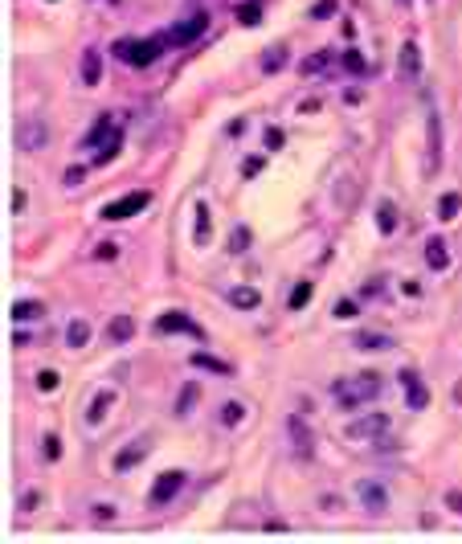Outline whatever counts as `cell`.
<instances>
[{
    "label": "cell",
    "mask_w": 462,
    "mask_h": 544,
    "mask_svg": "<svg viewBox=\"0 0 462 544\" xmlns=\"http://www.w3.org/2000/svg\"><path fill=\"white\" fill-rule=\"evenodd\" d=\"M311 295H315V282H299V287L290 291V299H286V307H290V311H303V307L311 303Z\"/></svg>",
    "instance_id": "cell-28"
},
{
    "label": "cell",
    "mask_w": 462,
    "mask_h": 544,
    "mask_svg": "<svg viewBox=\"0 0 462 544\" xmlns=\"http://www.w3.org/2000/svg\"><path fill=\"white\" fill-rule=\"evenodd\" d=\"M98 82H102V53L86 49L82 53V87H98Z\"/></svg>",
    "instance_id": "cell-16"
},
{
    "label": "cell",
    "mask_w": 462,
    "mask_h": 544,
    "mask_svg": "<svg viewBox=\"0 0 462 544\" xmlns=\"http://www.w3.org/2000/svg\"><path fill=\"white\" fill-rule=\"evenodd\" d=\"M331 57H335L331 49H320V53H311L299 70H303V74H320V70H327V66H331Z\"/></svg>",
    "instance_id": "cell-30"
},
{
    "label": "cell",
    "mask_w": 462,
    "mask_h": 544,
    "mask_svg": "<svg viewBox=\"0 0 462 544\" xmlns=\"http://www.w3.org/2000/svg\"><path fill=\"white\" fill-rule=\"evenodd\" d=\"M356 499H360V507H364L369 516H385V511H389V491H385L380 479H360V483H356Z\"/></svg>",
    "instance_id": "cell-5"
},
{
    "label": "cell",
    "mask_w": 462,
    "mask_h": 544,
    "mask_svg": "<svg viewBox=\"0 0 462 544\" xmlns=\"http://www.w3.org/2000/svg\"><path fill=\"white\" fill-rule=\"evenodd\" d=\"M376 229H380L385 237L397 229V209H393V201H380V205H376Z\"/></svg>",
    "instance_id": "cell-25"
},
{
    "label": "cell",
    "mask_w": 462,
    "mask_h": 544,
    "mask_svg": "<svg viewBox=\"0 0 462 544\" xmlns=\"http://www.w3.org/2000/svg\"><path fill=\"white\" fill-rule=\"evenodd\" d=\"M111 406H115V393H111V389H98L91 409H86V426H102V417L111 413Z\"/></svg>",
    "instance_id": "cell-14"
},
{
    "label": "cell",
    "mask_w": 462,
    "mask_h": 544,
    "mask_svg": "<svg viewBox=\"0 0 462 544\" xmlns=\"http://www.w3.org/2000/svg\"><path fill=\"white\" fill-rule=\"evenodd\" d=\"M46 316V307L37 303V299H21V303H12V323H29V319H41Z\"/></svg>",
    "instance_id": "cell-23"
},
{
    "label": "cell",
    "mask_w": 462,
    "mask_h": 544,
    "mask_svg": "<svg viewBox=\"0 0 462 544\" xmlns=\"http://www.w3.org/2000/svg\"><path fill=\"white\" fill-rule=\"evenodd\" d=\"M185 471H164V475H156V483H151V503L156 507H164V503H172V499L185 491Z\"/></svg>",
    "instance_id": "cell-6"
},
{
    "label": "cell",
    "mask_w": 462,
    "mask_h": 544,
    "mask_svg": "<svg viewBox=\"0 0 462 544\" xmlns=\"http://www.w3.org/2000/svg\"><path fill=\"white\" fill-rule=\"evenodd\" d=\"M192 364H196V368H205V372H217V377H230V372H233L225 361L209 356V352H192Z\"/></svg>",
    "instance_id": "cell-26"
},
{
    "label": "cell",
    "mask_w": 462,
    "mask_h": 544,
    "mask_svg": "<svg viewBox=\"0 0 462 544\" xmlns=\"http://www.w3.org/2000/svg\"><path fill=\"white\" fill-rule=\"evenodd\" d=\"M94 258H98V262H111V258H119V246H115V242H102V246H94Z\"/></svg>",
    "instance_id": "cell-37"
},
{
    "label": "cell",
    "mask_w": 462,
    "mask_h": 544,
    "mask_svg": "<svg viewBox=\"0 0 462 544\" xmlns=\"http://www.w3.org/2000/svg\"><path fill=\"white\" fill-rule=\"evenodd\" d=\"M246 242H250V233H246V229H233V237H230L233 254H237V250H241V246H246Z\"/></svg>",
    "instance_id": "cell-43"
},
{
    "label": "cell",
    "mask_w": 462,
    "mask_h": 544,
    "mask_svg": "<svg viewBox=\"0 0 462 544\" xmlns=\"http://www.w3.org/2000/svg\"><path fill=\"white\" fill-rule=\"evenodd\" d=\"M397 74H401V82H417V74H421V49H417V42H405V46H401Z\"/></svg>",
    "instance_id": "cell-10"
},
{
    "label": "cell",
    "mask_w": 462,
    "mask_h": 544,
    "mask_svg": "<svg viewBox=\"0 0 462 544\" xmlns=\"http://www.w3.org/2000/svg\"><path fill=\"white\" fill-rule=\"evenodd\" d=\"M397 381H401V389H405V401H409V409H425V406H429V389L421 385V377H417V372H409V368H405Z\"/></svg>",
    "instance_id": "cell-9"
},
{
    "label": "cell",
    "mask_w": 462,
    "mask_h": 544,
    "mask_svg": "<svg viewBox=\"0 0 462 544\" xmlns=\"http://www.w3.org/2000/svg\"><path fill=\"white\" fill-rule=\"evenodd\" d=\"M115 132H119V123H115V119H111V115H98V123H94L91 127V136H86V143H102V139L107 136H115Z\"/></svg>",
    "instance_id": "cell-27"
},
{
    "label": "cell",
    "mask_w": 462,
    "mask_h": 544,
    "mask_svg": "<svg viewBox=\"0 0 462 544\" xmlns=\"http://www.w3.org/2000/svg\"><path fill=\"white\" fill-rule=\"evenodd\" d=\"M82 176H86L82 168H70V172H66V184H70V188H78V184H82Z\"/></svg>",
    "instance_id": "cell-46"
},
{
    "label": "cell",
    "mask_w": 462,
    "mask_h": 544,
    "mask_svg": "<svg viewBox=\"0 0 462 544\" xmlns=\"http://www.w3.org/2000/svg\"><path fill=\"white\" fill-rule=\"evenodd\" d=\"M147 201H151V192H127L119 201H107L98 217L102 221H127V217H136L139 209H147Z\"/></svg>",
    "instance_id": "cell-3"
},
{
    "label": "cell",
    "mask_w": 462,
    "mask_h": 544,
    "mask_svg": "<svg viewBox=\"0 0 462 544\" xmlns=\"http://www.w3.org/2000/svg\"><path fill=\"white\" fill-rule=\"evenodd\" d=\"M266 147H270V152H275V147H282V132H278V127H270V132H266Z\"/></svg>",
    "instance_id": "cell-44"
},
{
    "label": "cell",
    "mask_w": 462,
    "mask_h": 544,
    "mask_svg": "<svg viewBox=\"0 0 462 544\" xmlns=\"http://www.w3.org/2000/svg\"><path fill=\"white\" fill-rule=\"evenodd\" d=\"M119 147H123V132L107 136L102 143H98V152H94V164H107V160H115V156H119Z\"/></svg>",
    "instance_id": "cell-24"
},
{
    "label": "cell",
    "mask_w": 462,
    "mask_h": 544,
    "mask_svg": "<svg viewBox=\"0 0 462 544\" xmlns=\"http://www.w3.org/2000/svg\"><path fill=\"white\" fill-rule=\"evenodd\" d=\"M209 237H213V213H209V205L201 201V205H196V229H192V242L205 246Z\"/></svg>",
    "instance_id": "cell-19"
},
{
    "label": "cell",
    "mask_w": 462,
    "mask_h": 544,
    "mask_svg": "<svg viewBox=\"0 0 462 544\" xmlns=\"http://www.w3.org/2000/svg\"><path fill=\"white\" fill-rule=\"evenodd\" d=\"M262 12H266V4H262V0H246V4H237V21H241L246 29L262 25Z\"/></svg>",
    "instance_id": "cell-21"
},
{
    "label": "cell",
    "mask_w": 462,
    "mask_h": 544,
    "mask_svg": "<svg viewBox=\"0 0 462 544\" xmlns=\"http://www.w3.org/2000/svg\"><path fill=\"white\" fill-rule=\"evenodd\" d=\"M205 29H209V17H205V12H196V17L181 21V25H172V29L164 33V42H168V46H188V42H196Z\"/></svg>",
    "instance_id": "cell-7"
},
{
    "label": "cell",
    "mask_w": 462,
    "mask_h": 544,
    "mask_svg": "<svg viewBox=\"0 0 462 544\" xmlns=\"http://www.w3.org/2000/svg\"><path fill=\"white\" fill-rule=\"evenodd\" d=\"M352 316H356V303H352V299L335 303V319H352Z\"/></svg>",
    "instance_id": "cell-42"
},
{
    "label": "cell",
    "mask_w": 462,
    "mask_h": 544,
    "mask_svg": "<svg viewBox=\"0 0 462 544\" xmlns=\"http://www.w3.org/2000/svg\"><path fill=\"white\" fill-rule=\"evenodd\" d=\"M262 164H266V156H250L241 172H246V176H258V172H262Z\"/></svg>",
    "instance_id": "cell-41"
},
{
    "label": "cell",
    "mask_w": 462,
    "mask_h": 544,
    "mask_svg": "<svg viewBox=\"0 0 462 544\" xmlns=\"http://www.w3.org/2000/svg\"><path fill=\"white\" fill-rule=\"evenodd\" d=\"M230 303L237 307V311H254V307L262 303V295H258L254 287H233V291H230Z\"/></svg>",
    "instance_id": "cell-20"
},
{
    "label": "cell",
    "mask_w": 462,
    "mask_h": 544,
    "mask_svg": "<svg viewBox=\"0 0 462 544\" xmlns=\"http://www.w3.org/2000/svg\"><path fill=\"white\" fill-rule=\"evenodd\" d=\"M459 209H462V197H459V192H446V197H442V205H438L442 221H454V217H459Z\"/></svg>",
    "instance_id": "cell-32"
},
{
    "label": "cell",
    "mask_w": 462,
    "mask_h": 544,
    "mask_svg": "<svg viewBox=\"0 0 462 544\" xmlns=\"http://www.w3.org/2000/svg\"><path fill=\"white\" fill-rule=\"evenodd\" d=\"M282 66H286V49H270V53L262 57V70H266V74H278Z\"/></svg>",
    "instance_id": "cell-33"
},
{
    "label": "cell",
    "mask_w": 462,
    "mask_h": 544,
    "mask_svg": "<svg viewBox=\"0 0 462 544\" xmlns=\"http://www.w3.org/2000/svg\"><path fill=\"white\" fill-rule=\"evenodd\" d=\"M429 160H434V168L442 164V123H438V115H429Z\"/></svg>",
    "instance_id": "cell-29"
},
{
    "label": "cell",
    "mask_w": 462,
    "mask_h": 544,
    "mask_svg": "<svg viewBox=\"0 0 462 544\" xmlns=\"http://www.w3.org/2000/svg\"><path fill=\"white\" fill-rule=\"evenodd\" d=\"M290 438H295V454H299V458H311V454H315V438H311V430H307L299 417H290Z\"/></svg>",
    "instance_id": "cell-15"
},
{
    "label": "cell",
    "mask_w": 462,
    "mask_h": 544,
    "mask_svg": "<svg viewBox=\"0 0 462 544\" xmlns=\"http://www.w3.org/2000/svg\"><path fill=\"white\" fill-rule=\"evenodd\" d=\"M156 327H160V332H185V336H192V340H205V332H201L185 311H168V316H160Z\"/></svg>",
    "instance_id": "cell-12"
},
{
    "label": "cell",
    "mask_w": 462,
    "mask_h": 544,
    "mask_svg": "<svg viewBox=\"0 0 462 544\" xmlns=\"http://www.w3.org/2000/svg\"><path fill=\"white\" fill-rule=\"evenodd\" d=\"M389 430V413H364L348 426V438H380Z\"/></svg>",
    "instance_id": "cell-8"
},
{
    "label": "cell",
    "mask_w": 462,
    "mask_h": 544,
    "mask_svg": "<svg viewBox=\"0 0 462 544\" xmlns=\"http://www.w3.org/2000/svg\"><path fill=\"white\" fill-rule=\"evenodd\" d=\"M46 143H49V123L46 119H21V123H17V147H21L25 156L41 152Z\"/></svg>",
    "instance_id": "cell-4"
},
{
    "label": "cell",
    "mask_w": 462,
    "mask_h": 544,
    "mask_svg": "<svg viewBox=\"0 0 462 544\" xmlns=\"http://www.w3.org/2000/svg\"><path fill=\"white\" fill-rule=\"evenodd\" d=\"M425 262H429V271H446V266H450V254H446V242H442V237H429V242H425Z\"/></svg>",
    "instance_id": "cell-18"
},
{
    "label": "cell",
    "mask_w": 462,
    "mask_h": 544,
    "mask_svg": "<svg viewBox=\"0 0 462 544\" xmlns=\"http://www.w3.org/2000/svg\"><path fill=\"white\" fill-rule=\"evenodd\" d=\"M143 454H147V438H136V442H127L123 451L115 454V471H131L136 462H143Z\"/></svg>",
    "instance_id": "cell-13"
},
{
    "label": "cell",
    "mask_w": 462,
    "mask_h": 544,
    "mask_svg": "<svg viewBox=\"0 0 462 544\" xmlns=\"http://www.w3.org/2000/svg\"><path fill=\"white\" fill-rule=\"evenodd\" d=\"M192 401H196V385H185V393H181V401H176V417H188V413H192Z\"/></svg>",
    "instance_id": "cell-34"
},
{
    "label": "cell",
    "mask_w": 462,
    "mask_h": 544,
    "mask_svg": "<svg viewBox=\"0 0 462 544\" xmlns=\"http://www.w3.org/2000/svg\"><path fill=\"white\" fill-rule=\"evenodd\" d=\"M380 397V377L376 372H360V377H344V381H331V401L348 413H356L360 406H369Z\"/></svg>",
    "instance_id": "cell-1"
},
{
    "label": "cell",
    "mask_w": 462,
    "mask_h": 544,
    "mask_svg": "<svg viewBox=\"0 0 462 544\" xmlns=\"http://www.w3.org/2000/svg\"><path fill=\"white\" fill-rule=\"evenodd\" d=\"M352 348H360V352H389V348H397V340L385 336V332H356Z\"/></svg>",
    "instance_id": "cell-11"
},
{
    "label": "cell",
    "mask_w": 462,
    "mask_h": 544,
    "mask_svg": "<svg viewBox=\"0 0 462 544\" xmlns=\"http://www.w3.org/2000/svg\"><path fill=\"white\" fill-rule=\"evenodd\" d=\"M241 421H246V406H241V401H225V406H221V426H241Z\"/></svg>",
    "instance_id": "cell-31"
},
{
    "label": "cell",
    "mask_w": 462,
    "mask_h": 544,
    "mask_svg": "<svg viewBox=\"0 0 462 544\" xmlns=\"http://www.w3.org/2000/svg\"><path fill=\"white\" fill-rule=\"evenodd\" d=\"M168 46L164 37H147V42H119L115 46V53L127 62V66H139V70H147L156 57H160V49Z\"/></svg>",
    "instance_id": "cell-2"
},
{
    "label": "cell",
    "mask_w": 462,
    "mask_h": 544,
    "mask_svg": "<svg viewBox=\"0 0 462 544\" xmlns=\"http://www.w3.org/2000/svg\"><path fill=\"white\" fill-rule=\"evenodd\" d=\"M331 12H335V0H320V4L311 8V17H315V21H324V17H331Z\"/></svg>",
    "instance_id": "cell-40"
},
{
    "label": "cell",
    "mask_w": 462,
    "mask_h": 544,
    "mask_svg": "<svg viewBox=\"0 0 462 544\" xmlns=\"http://www.w3.org/2000/svg\"><path fill=\"white\" fill-rule=\"evenodd\" d=\"M131 336H136V319L131 316H115L107 323V340H111V344H127Z\"/></svg>",
    "instance_id": "cell-17"
},
{
    "label": "cell",
    "mask_w": 462,
    "mask_h": 544,
    "mask_svg": "<svg viewBox=\"0 0 462 544\" xmlns=\"http://www.w3.org/2000/svg\"><path fill=\"white\" fill-rule=\"evenodd\" d=\"M397 4H409V0H397Z\"/></svg>",
    "instance_id": "cell-48"
},
{
    "label": "cell",
    "mask_w": 462,
    "mask_h": 544,
    "mask_svg": "<svg viewBox=\"0 0 462 544\" xmlns=\"http://www.w3.org/2000/svg\"><path fill=\"white\" fill-rule=\"evenodd\" d=\"M12 213H25V188L12 192Z\"/></svg>",
    "instance_id": "cell-47"
},
{
    "label": "cell",
    "mask_w": 462,
    "mask_h": 544,
    "mask_svg": "<svg viewBox=\"0 0 462 544\" xmlns=\"http://www.w3.org/2000/svg\"><path fill=\"white\" fill-rule=\"evenodd\" d=\"M57 454H62V442L49 434V438H46V458H57Z\"/></svg>",
    "instance_id": "cell-45"
},
{
    "label": "cell",
    "mask_w": 462,
    "mask_h": 544,
    "mask_svg": "<svg viewBox=\"0 0 462 544\" xmlns=\"http://www.w3.org/2000/svg\"><path fill=\"white\" fill-rule=\"evenodd\" d=\"M57 385H62V377H57L53 368H46V372H37V389H41V393H53Z\"/></svg>",
    "instance_id": "cell-36"
},
{
    "label": "cell",
    "mask_w": 462,
    "mask_h": 544,
    "mask_svg": "<svg viewBox=\"0 0 462 544\" xmlns=\"http://www.w3.org/2000/svg\"><path fill=\"white\" fill-rule=\"evenodd\" d=\"M91 516L98 520V524H102V520L111 524V520H115V503H94V507H91Z\"/></svg>",
    "instance_id": "cell-38"
},
{
    "label": "cell",
    "mask_w": 462,
    "mask_h": 544,
    "mask_svg": "<svg viewBox=\"0 0 462 544\" xmlns=\"http://www.w3.org/2000/svg\"><path fill=\"white\" fill-rule=\"evenodd\" d=\"M37 503H41V491H25L21 496V511L29 516V511H37Z\"/></svg>",
    "instance_id": "cell-39"
},
{
    "label": "cell",
    "mask_w": 462,
    "mask_h": 544,
    "mask_svg": "<svg viewBox=\"0 0 462 544\" xmlns=\"http://www.w3.org/2000/svg\"><path fill=\"white\" fill-rule=\"evenodd\" d=\"M344 70H348V74H364V57H360L356 49H344Z\"/></svg>",
    "instance_id": "cell-35"
},
{
    "label": "cell",
    "mask_w": 462,
    "mask_h": 544,
    "mask_svg": "<svg viewBox=\"0 0 462 544\" xmlns=\"http://www.w3.org/2000/svg\"><path fill=\"white\" fill-rule=\"evenodd\" d=\"M86 340H91V323H86V319H74V323L66 327V348L78 352V348H86Z\"/></svg>",
    "instance_id": "cell-22"
}]
</instances>
